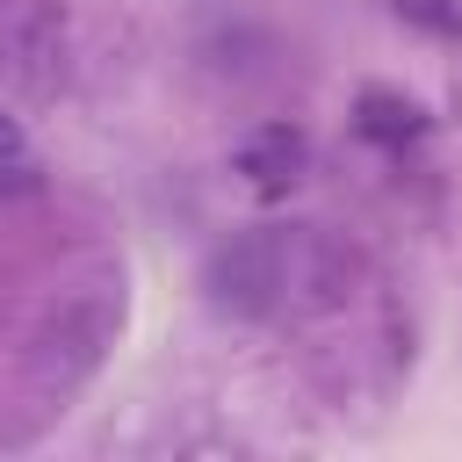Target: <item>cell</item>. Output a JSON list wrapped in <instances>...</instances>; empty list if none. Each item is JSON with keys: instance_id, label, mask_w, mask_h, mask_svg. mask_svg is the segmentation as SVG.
<instances>
[{"instance_id": "1", "label": "cell", "mask_w": 462, "mask_h": 462, "mask_svg": "<svg viewBox=\"0 0 462 462\" xmlns=\"http://www.w3.org/2000/svg\"><path fill=\"white\" fill-rule=\"evenodd\" d=\"M202 303L238 325L274 318L282 310V224H253V231L217 238L202 260Z\"/></svg>"}, {"instance_id": "2", "label": "cell", "mask_w": 462, "mask_h": 462, "mask_svg": "<svg viewBox=\"0 0 462 462\" xmlns=\"http://www.w3.org/2000/svg\"><path fill=\"white\" fill-rule=\"evenodd\" d=\"M108 339H116V303H108V296H72V303H58L51 325H43L36 346H29V390H36V397H72V390L101 368Z\"/></svg>"}, {"instance_id": "3", "label": "cell", "mask_w": 462, "mask_h": 462, "mask_svg": "<svg viewBox=\"0 0 462 462\" xmlns=\"http://www.w3.org/2000/svg\"><path fill=\"white\" fill-rule=\"evenodd\" d=\"M0 79L29 101H58L72 79V36L51 0H7L0 7Z\"/></svg>"}, {"instance_id": "4", "label": "cell", "mask_w": 462, "mask_h": 462, "mask_svg": "<svg viewBox=\"0 0 462 462\" xmlns=\"http://www.w3.org/2000/svg\"><path fill=\"white\" fill-rule=\"evenodd\" d=\"M354 289V253L325 224H282V310L318 318L339 310Z\"/></svg>"}, {"instance_id": "5", "label": "cell", "mask_w": 462, "mask_h": 462, "mask_svg": "<svg viewBox=\"0 0 462 462\" xmlns=\"http://www.w3.org/2000/svg\"><path fill=\"white\" fill-rule=\"evenodd\" d=\"M231 173L245 180V195L282 202V195H289V188L310 173V137H303L296 123H260V130H245V137H238Z\"/></svg>"}, {"instance_id": "6", "label": "cell", "mask_w": 462, "mask_h": 462, "mask_svg": "<svg viewBox=\"0 0 462 462\" xmlns=\"http://www.w3.org/2000/svg\"><path fill=\"white\" fill-rule=\"evenodd\" d=\"M354 130L368 137V144H419L426 137V108L411 101V94H397V87H361L354 94Z\"/></svg>"}, {"instance_id": "7", "label": "cell", "mask_w": 462, "mask_h": 462, "mask_svg": "<svg viewBox=\"0 0 462 462\" xmlns=\"http://www.w3.org/2000/svg\"><path fill=\"white\" fill-rule=\"evenodd\" d=\"M43 188V173H36V159H29V137H22V123L0 108V195H36Z\"/></svg>"}, {"instance_id": "8", "label": "cell", "mask_w": 462, "mask_h": 462, "mask_svg": "<svg viewBox=\"0 0 462 462\" xmlns=\"http://www.w3.org/2000/svg\"><path fill=\"white\" fill-rule=\"evenodd\" d=\"M397 22L426 29V36H462V0H390Z\"/></svg>"}, {"instance_id": "9", "label": "cell", "mask_w": 462, "mask_h": 462, "mask_svg": "<svg viewBox=\"0 0 462 462\" xmlns=\"http://www.w3.org/2000/svg\"><path fill=\"white\" fill-rule=\"evenodd\" d=\"M455 87H462V79H455Z\"/></svg>"}]
</instances>
